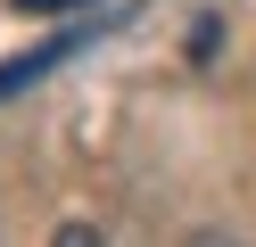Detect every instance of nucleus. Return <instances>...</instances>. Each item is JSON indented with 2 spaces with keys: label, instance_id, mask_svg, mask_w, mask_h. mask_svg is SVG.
Listing matches in <instances>:
<instances>
[{
  "label": "nucleus",
  "instance_id": "obj_1",
  "mask_svg": "<svg viewBox=\"0 0 256 247\" xmlns=\"http://www.w3.org/2000/svg\"><path fill=\"white\" fill-rule=\"evenodd\" d=\"M83 41H91V33H58L50 49H25V58H8V66H0V99H8V91H25V82H42V74H50L58 58H74Z\"/></svg>",
  "mask_w": 256,
  "mask_h": 247
},
{
  "label": "nucleus",
  "instance_id": "obj_2",
  "mask_svg": "<svg viewBox=\"0 0 256 247\" xmlns=\"http://www.w3.org/2000/svg\"><path fill=\"white\" fill-rule=\"evenodd\" d=\"M8 8H25V16H74V8H91V0H8Z\"/></svg>",
  "mask_w": 256,
  "mask_h": 247
}]
</instances>
